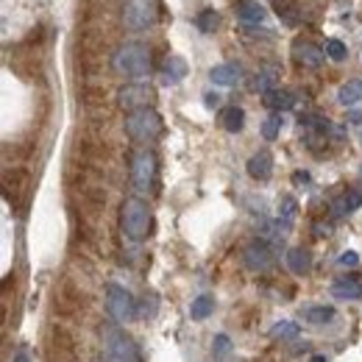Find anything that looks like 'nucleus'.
Returning a JSON list of instances; mask_svg holds the SVG:
<instances>
[{
  "mask_svg": "<svg viewBox=\"0 0 362 362\" xmlns=\"http://www.w3.org/2000/svg\"><path fill=\"white\" fill-rule=\"evenodd\" d=\"M120 228L132 243L148 240L153 228V212L142 198H126L120 206Z\"/></svg>",
  "mask_w": 362,
  "mask_h": 362,
  "instance_id": "f257e3e1",
  "label": "nucleus"
},
{
  "mask_svg": "<svg viewBox=\"0 0 362 362\" xmlns=\"http://www.w3.org/2000/svg\"><path fill=\"white\" fill-rule=\"evenodd\" d=\"M100 362H142L136 343L117 326L100 329Z\"/></svg>",
  "mask_w": 362,
  "mask_h": 362,
  "instance_id": "f03ea898",
  "label": "nucleus"
},
{
  "mask_svg": "<svg viewBox=\"0 0 362 362\" xmlns=\"http://www.w3.org/2000/svg\"><path fill=\"white\" fill-rule=\"evenodd\" d=\"M112 67L126 78L142 81L151 70V50L142 42H123L112 53Z\"/></svg>",
  "mask_w": 362,
  "mask_h": 362,
  "instance_id": "7ed1b4c3",
  "label": "nucleus"
},
{
  "mask_svg": "<svg viewBox=\"0 0 362 362\" xmlns=\"http://www.w3.org/2000/svg\"><path fill=\"white\" fill-rule=\"evenodd\" d=\"M123 129H126V134L132 136L134 142H139V145H151V142H156V139L162 136V132H165V120H162V115H159L153 106H148V109L129 112Z\"/></svg>",
  "mask_w": 362,
  "mask_h": 362,
  "instance_id": "20e7f679",
  "label": "nucleus"
},
{
  "mask_svg": "<svg viewBox=\"0 0 362 362\" xmlns=\"http://www.w3.org/2000/svg\"><path fill=\"white\" fill-rule=\"evenodd\" d=\"M162 3L159 0H126L123 6V25L129 31H148L159 23Z\"/></svg>",
  "mask_w": 362,
  "mask_h": 362,
  "instance_id": "39448f33",
  "label": "nucleus"
},
{
  "mask_svg": "<svg viewBox=\"0 0 362 362\" xmlns=\"http://www.w3.org/2000/svg\"><path fill=\"white\" fill-rule=\"evenodd\" d=\"M156 153L148 148H139L132 156V184L136 192H151L156 187Z\"/></svg>",
  "mask_w": 362,
  "mask_h": 362,
  "instance_id": "423d86ee",
  "label": "nucleus"
},
{
  "mask_svg": "<svg viewBox=\"0 0 362 362\" xmlns=\"http://www.w3.org/2000/svg\"><path fill=\"white\" fill-rule=\"evenodd\" d=\"M106 310H109V315L115 317L117 323H129V320L136 317L134 296L126 287H120V284H109V290H106Z\"/></svg>",
  "mask_w": 362,
  "mask_h": 362,
  "instance_id": "0eeeda50",
  "label": "nucleus"
},
{
  "mask_svg": "<svg viewBox=\"0 0 362 362\" xmlns=\"http://www.w3.org/2000/svg\"><path fill=\"white\" fill-rule=\"evenodd\" d=\"M243 262L245 268L254 273H268L276 265V257H273V248L268 245V240H254L245 245L243 251Z\"/></svg>",
  "mask_w": 362,
  "mask_h": 362,
  "instance_id": "6e6552de",
  "label": "nucleus"
},
{
  "mask_svg": "<svg viewBox=\"0 0 362 362\" xmlns=\"http://www.w3.org/2000/svg\"><path fill=\"white\" fill-rule=\"evenodd\" d=\"M153 98H156L153 87H148L145 81H134V84H126L123 90L117 92V106L136 112V109H148L153 103Z\"/></svg>",
  "mask_w": 362,
  "mask_h": 362,
  "instance_id": "1a4fd4ad",
  "label": "nucleus"
},
{
  "mask_svg": "<svg viewBox=\"0 0 362 362\" xmlns=\"http://www.w3.org/2000/svg\"><path fill=\"white\" fill-rule=\"evenodd\" d=\"M293 59L301 64V67H310V70H317L326 59V50L317 47L313 40H296L293 42Z\"/></svg>",
  "mask_w": 362,
  "mask_h": 362,
  "instance_id": "9d476101",
  "label": "nucleus"
},
{
  "mask_svg": "<svg viewBox=\"0 0 362 362\" xmlns=\"http://www.w3.org/2000/svg\"><path fill=\"white\" fill-rule=\"evenodd\" d=\"M234 14L245 23V25H262L268 11L259 0H234Z\"/></svg>",
  "mask_w": 362,
  "mask_h": 362,
  "instance_id": "9b49d317",
  "label": "nucleus"
},
{
  "mask_svg": "<svg viewBox=\"0 0 362 362\" xmlns=\"http://www.w3.org/2000/svg\"><path fill=\"white\" fill-rule=\"evenodd\" d=\"M273 11L287 28H298L304 23V8L298 0H273Z\"/></svg>",
  "mask_w": 362,
  "mask_h": 362,
  "instance_id": "f8f14e48",
  "label": "nucleus"
},
{
  "mask_svg": "<svg viewBox=\"0 0 362 362\" xmlns=\"http://www.w3.org/2000/svg\"><path fill=\"white\" fill-rule=\"evenodd\" d=\"M245 170H248V176L254 181H268L273 176V153L271 151H257V153L248 159Z\"/></svg>",
  "mask_w": 362,
  "mask_h": 362,
  "instance_id": "ddd939ff",
  "label": "nucleus"
},
{
  "mask_svg": "<svg viewBox=\"0 0 362 362\" xmlns=\"http://www.w3.org/2000/svg\"><path fill=\"white\" fill-rule=\"evenodd\" d=\"M240 78H243V67L237 62H226V64H218L209 70V81L218 87H234Z\"/></svg>",
  "mask_w": 362,
  "mask_h": 362,
  "instance_id": "4468645a",
  "label": "nucleus"
},
{
  "mask_svg": "<svg viewBox=\"0 0 362 362\" xmlns=\"http://www.w3.org/2000/svg\"><path fill=\"white\" fill-rule=\"evenodd\" d=\"M332 296L340 301H357L362 298V281L357 276H343L332 284Z\"/></svg>",
  "mask_w": 362,
  "mask_h": 362,
  "instance_id": "2eb2a0df",
  "label": "nucleus"
},
{
  "mask_svg": "<svg viewBox=\"0 0 362 362\" xmlns=\"http://www.w3.org/2000/svg\"><path fill=\"white\" fill-rule=\"evenodd\" d=\"M284 262H287L290 273H296V276H307V273L313 271V257H310L307 248H290Z\"/></svg>",
  "mask_w": 362,
  "mask_h": 362,
  "instance_id": "dca6fc26",
  "label": "nucleus"
},
{
  "mask_svg": "<svg viewBox=\"0 0 362 362\" xmlns=\"http://www.w3.org/2000/svg\"><path fill=\"white\" fill-rule=\"evenodd\" d=\"M279 76H281V70L276 67V64H268V67H262L254 78H251V92H262V95H268L271 90H276V81H279Z\"/></svg>",
  "mask_w": 362,
  "mask_h": 362,
  "instance_id": "f3484780",
  "label": "nucleus"
},
{
  "mask_svg": "<svg viewBox=\"0 0 362 362\" xmlns=\"http://www.w3.org/2000/svg\"><path fill=\"white\" fill-rule=\"evenodd\" d=\"M181 78H187V62L181 56H168L162 64V81L165 84H179Z\"/></svg>",
  "mask_w": 362,
  "mask_h": 362,
  "instance_id": "a211bd4d",
  "label": "nucleus"
},
{
  "mask_svg": "<svg viewBox=\"0 0 362 362\" xmlns=\"http://www.w3.org/2000/svg\"><path fill=\"white\" fill-rule=\"evenodd\" d=\"M357 206H362V192L360 189H346V192L332 204V215H334V218H343V215L354 212Z\"/></svg>",
  "mask_w": 362,
  "mask_h": 362,
  "instance_id": "6ab92c4d",
  "label": "nucleus"
},
{
  "mask_svg": "<svg viewBox=\"0 0 362 362\" xmlns=\"http://www.w3.org/2000/svg\"><path fill=\"white\" fill-rule=\"evenodd\" d=\"M262 98H265V106H268L271 112H276V115L296 106V95L290 90H279V87H276V90H271L268 95H262Z\"/></svg>",
  "mask_w": 362,
  "mask_h": 362,
  "instance_id": "aec40b11",
  "label": "nucleus"
},
{
  "mask_svg": "<svg viewBox=\"0 0 362 362\" xmlns=\"http://www.w3.org/2000/svg\"><path fill=\"white\" fill-rule=\"evenodd\" d=\"M221 123H223L226 132L237 134V132H243V126H245V112H243L237 103H228L226 109H221Z\"/></svg>",
  "mask_w": 362,
  "mask_h": 362,
  "instance_id": "412c9836",
  "label": "nucleus"
},
{
  "mask_svg": "<svg viewBox=\"0 0 362 362\" xmlns=\"http://www.w3.org/2000/svg\"><path fill=\"white\" fill-rule=\"evenodd\" d=\"M215 313V298L212 296H198L192 304H189V317L192 320H206V317Z\"/></svg>",
  "mask_w": 362,
  "mask_h": 362,
  "instance_id": "4be33fe9",
  "label": "nucleus"
},
{
  "mask_svg": "<svg viewBox=\"0 0 362 362\" xmlns=\"http://www.w3.org/2000/svg\"><path fill=\"white\" fill-rule=\"evenodd\" d=\"M304 323H313V326H320V323H326V320H332L334 317V307H323V304H313V307H304Z\"/></svg>",
  "mask_w": 362,
  "mask_h": 362,
  "instance_id": "5701e85b",
  "label": "nucleus"
},
{
  "mask_svg": "<svg viewBox=\"0 0 362 362\" xmlns=\"http://www.w3.org/2000/svg\"><path fill=\"white\" fill-rule=\"evenodd\" d=\"M337 100L343 103V106H357L362 100V81H346L340 90H337Z\"/></svg>",
  "mask_w": 362,
  "mask_h": 362,
  "instance_id": "b1692460",
  "label": "nucleus"
},
{
  "mask_svg": "<svg viewBox=\"0 0 362 362\" xmlns=\"http://www.w3.org/2000/svg\"><path fill=\"white\" fill-rule=\"evenodd\" d=\"M195 25L201 34H215V28L221 25V14L215 8H204L198 17H195Z\"/></svg>",
  "mask_w": 362,
  "mask_h": 362,
  "instance_id": "393cba45",
  "label": "nucleus"
},
{
  "mask_svg": "<svg viewBox=\"0 0 362 362\" xmlns=\"http://www.w3.org/2000/svg\"><path fill=\"white\" fill-rule=\"evenodd\" d=\"M298 334H301V329L293 320H279V323H273L271 329V337H276V340H296Z\"/></svg>",
  "mask_w": 362,
  "mask_h": 362,
  "instance_id": "a878e982",
  "label": "nucleus"
},
{
  "mask_svg": "<svg viewBox=\"0 0 362 362\" xmlns=\"http://www.w3.org/2000/svg\"><path fill=\"white\" fill-rule=\"evenodd\" d=\"M212 354H215V360H226L228 354H231V340H228V334H215Z\"/></svg>",
  "mask_w": 362,
  "mask_h": 362,
  "instance_id": "bb28decb",
  "label": "nucleus"
},
{
  "mask_svg": "<svg viewBox=\"0 0 362 362\" xmlns=\"http://www.w3.org/2000/svg\"><path fill=\"white\" fill-rule=\"evenodd\" d=\"M296 212H298V204H296L293 198H281V204H279V218H284V226L293 223Z\"/></svg>",
  "mask_w": 362,
  "mask_h": 362,
  "instance_id": "cd10ccee",
  "label": "nucleus"
},
{
  "mask_svg": "<svg viewBox=\"0 0 362 362\" xmlns=\"http://www.w3.org/2000/svg\"><path fill=\"white\" fill-rule=\"evenodd\" d=\"M279 132H281V115H276V112H273L271 117L262 123V136H265V139H276Z\"/></svg>",
  "mask_w": 362,
  "mask_h": 362,
  "instance_id": "c85d7f7f",
  "label": "nucleus"
},
{
  "mask_svg": "<svg viewBox=\"0 0 362 362\" xmlns=\"http://www.w3.org/2000/svg\"><path fill=\"white\" fill-rule=\"evenodd\" d=\"M323 50H326V56L334 59V62H343V59L349 56V50H346V45H343L340 40H326V47H323Z\"/></svg>",
  "mask_w": 362,
  "mask_h": 362,
  "instance_id": "c756f323",
  "label": "nucleus"
},
{
  "mask_svg": "<svg viewBox=\"0 0 362 362\" xmlns=\"http://www.w3.org/2000/svg\"><path fill=\"white\" fill-rule=\"evenodd\" d=\"M340 265H343V268H357V265H360V254H357V251L340 254Z\"/></svg>",
  "mask_w": 362,
  "mask_h": 362,
  "instance_id": "7c9ffc66",
  "label": "nucleus"
},
{
  "mask_svg": "<svg viewBox=\"0 0 362 362\" xmlns=\"http://www.w3.org/2000/svg\"><path fill=\"white\" fill-rule=\"evenodd\" d=\"M204 100H206V106H209V109H215V106L221 103V98H218V95H212V92H206V95H204Z\"/></svg>",
  "mask_w": 362,
  "mask_h": 362,
  "instance_id": "2f4dec72",
  "label": "nucleus"
},
{
  "mask_svg": "<svg viewBox=\"0 0 362 362\" xmlns=\"http://www.w3.org/2000/svg\"><path fill=\"white\" fill-rule=\"evenodd\" d=\"M11 362H31V354H28L25 349H20V351L14 354V360H11Z\"/></svg>",
  "mask_w": 362,
  "mask_h": 362,
  "instance_id": "473e14b6",
  "label": "nucleus"
},
{
  "mask_svg": "<svg viewBox=\"0 0 362 362\" xmlns=\"http://www.w3.org/2000/svg\"><path fill=\"white\" fill-rule=\"evenodd\" d=\"M293 181H296V184H310V173H304V170H298V173L293 176Z\"/></svg>",
  "mask_w": 362,
  "mask_h": 362,
  "instance_id": "72a5a7b5",
  "label": "nucleus"
},
{
  "mask_svg": "<svg viewBox=\"0 0 362 362\" xmlns=\"http://www.w3.org/2000/svg\"><path fill=\"white\" fill-rule=\"evenodd\" d=\"M349 120H351V123H362V112H357V109H354V112L349 115Z\"/></svg>",
  "mask_w": 362,
  "mask_h": 362,
  "instance_id": "f704fd0d",
  "label": "nucleus"
}]
</instances>
